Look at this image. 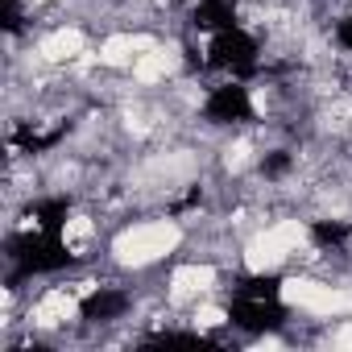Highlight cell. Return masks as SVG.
I'll list each match as a JSON object with an SVG mask.
<instances>
[{
	"label": "cell",
	"mask_w": 352,
	"mask_h": 352,
	"mask_svg": "<svg viewBox=\"0 0 352 352\" xmlns=\"http://www.w3.org/2000/svg\"><path fill=\"white\" fill-rule=\"evenodd\" d=\"M228 323L245 336H261L286 323V294L278 274H249L228 290Z\"/></svg>",
	"instance_id": "1"
},
{
	"label": "cell",
	"mask_w": 352,
	"mask_h": 352,
	"mask_svg": "<svg viewBox=\"0 0 352 352\" xmlns=\"http://www.w3.org/2000/svg\"><path fill=\"white\" fill-rule=\"evenodd\" d=\"M204 120L208 124H220V129H241L249 120H257V100H253V87L245 79H220L204 91V104H199Z\"/></svg>",
	"instance_id": "2"
},
{
	"label": "cell",
	"mask_w": 352,
	"mask_h": 352,
	"mask_svg": "<svg viewBox=\"0 0 352 352\" xmlns=\"http://www.w3.org/2000/svg\"><path fill=\"white\" fill-rule=\"evenodd\" d=\"M133 307V294L120 286H91L87 294H79V319L83 323H116L124 319Z\"/></svg>",
	"instance_id": "3"
}]
</instances>
